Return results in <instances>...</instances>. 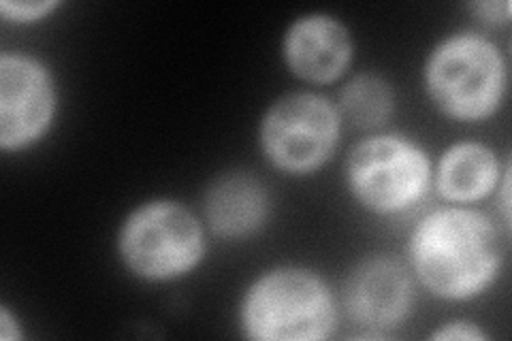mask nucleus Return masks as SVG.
Instances as JSON below:
<instances>
[{"mask_svg": "<svg viewBox=\"0 0 512 341\" xmlns=\"http://www.w3.org/2000/svg\"><path fill=\"white\" fill-rule=\"evenodd\" d=\"M352 58L346 26L325 13L303 15L284 37V60L297 77L312 84L338 79Z\"/></svg>", "mask_w": 512, "mask_h": 341, "instance_id": "9", "label": "nucleus"}, {"mask_svg": "<svg viewBox=\"0 0 512 341\" xmlns=\"http://www.w3.org/2000/svg\"><path fill=\"white\" fill-rule=\"evenodd\" d=\"M393 105L395 96L389 81L374 73L352 77L340 94L342 116L361 128H374L387 122Z\"/></svg>", "mask_w": 512, "mask_h": 341, "instance_id": "12", "label": "nucleus"}, {"mask_svg": "<svg viewBox=\"0 0 512 341\" xmlns=\"http://www.w3.org/2000/svg\"><path fill=\"white\" fill-rule=\"evenodd\" d=\"M436 184L444 199L453 203H474L498 188L500 162L483 143H455L440 158Z\"/></svg>", "mask_w": 512, "mask_h": 341, "instance_id": "11", "label": "nucleus"}, {"mask_svg": "<svg viewBox=\"0 0 512 341\" xmlns=\"http://www.w3.org/2000/svg\"><path fill=\"white\" fill-rule=\"evenodd\" d=\"M427 92L446 116L478 122L493 116L506 94V64L489 39L457 32L431 50L425 64Z\"/></svg>", "mask_w": 512, "mask_h": 341, "instance_id": "3", "label": "nucleus"}, {"mask_svg": "<svg viewBox=\"0 0 512 341\" xmlns=\"http://www.w3.org/2000/svg\"><path fill=\"white\" fill-rule=\"evenodd\" d=\"M346 312L363 327L380 331L402 324L414 305L410 269L391 256H374L350 273Z\"/></svg>", "mask_w": 512, "mask_h": 341, "instance_id": "8", "label": "nucleus"}, {"mask_svg": "<svg viewBox=\"0 0 512 341\" xmlns=\"http://www.w3.org/2000/svg\"><path fill=\"white\" fill-rule=\"evenodd\" d=\"M58 7V3H9V0H5V3H0V13H3V18L9 20V22H37L41 18H45L47 13H52L54 9Z\"/></svg>", "mask_w": 512, "mask_h": 341, "instance_id": "13", "label": "nucleus"}, {"mask_svg": "<svg viewBox=\"0 0 512 341\" xmlns=\"http://www.w3.org/2000/svg\"><path fill=\"white\" fill-rule=\"evenodd\" d=\"M472 9L480 15V20L485 22H506L510 20V3H474Z\"/></svg>", "mask_w": 512, "mask_h": 341, "instance_id": "15", "label": "nucleus"}, {"mask_svg": "<svg viewBox=\"0 0 512 341\" xmlns=\"http://www.w3.org/2000/svg\"><path fill=\"white\" fill-rule=\"evenodd\" d=\"M340 137V113L310 92L282 96L261 122V148L276 169L312 173L331 158Z\"/></svg>", "mask_w": 512, "mask_h": 341, "instance_id": "6", "label": "nucleus"}, {"mask_svg": "<svg viewBox=\"0 0 512 341\" xmlns=\"http://www.w3.org/2000/svg\"><path fill=\"white\" fill-rule=\"evenodd\" d=\"M431 162L421 145L402 135H376L357 143L346 160V184L365 209L404 214L429 188Z\"/></svg>", "mask_w": 512, "mask_h": 341, "instance_id": "5", "label": "nucleus"}, {"mask_svg": "<svg viewBox=\"0 0 512 341\" xmlns=\"http://www.w3.org/2000/svg\"><path fill=\"white\" fill-rule=\"evenodd\" d=\"M118 248L137 278L169 282L195 269L205 237L190 209L175 201H150L131 211L120 229Z\"/></svg>", "mask_w": 512, "mask_h": 341, "instance_id": "4", "label": "nucleus"}, {"mask_svg": "<svg viewBox=\"0 0 512 341\" xmlns=\"http://www.w3.org/2000/svg\"><path fill=\"white\" fill-rule=\"evenodd\" d=\"M56 90L50 71L35 58L5 54L0 58V145L24 150L50 128Z\"/></svg>", "mask_w": 512, "mask_h": 341, "instance_id": "7", "label": "nucleus"}, {"mask_svg": "<svg viewBox=\"0 0 512 341\" xmlns=\"http://www.w3.org/2000/svg\"><path fill=\"white\" fill-rule=\"evenodd\" d=\"M0 337L3 339H20L22 337V331L18 324H15V320L11 318V314L5 310H0Z\"/></svg>", "mask_w": 512, "mask_h": 341, "instance_id": "16", "label": "nucleus"}, {"mask_svg": "<svg viewBox=\"0 0 512 341\" xmlns=\"http://www.w3.org/2000/svg\"><path fill=\"white\" fill-rule=\"evenodd\" d=\"M239 322L250 339L316 341L333 333L338 307L333 292L316 273L280 267L263 273L248 288Z\"/></svg>", "mask_w": 512, "mask_h": 341, "instance_id": "2", "label": "nucleus"}, {"mask_svg": "<svg viewBox=\"0 0 512 341\" xmlns=\"http://www.w3.org/2000/svg\"><path fill=\"white\" fill-rule=\"evenodd\" d=\"M269 199L263 184L248 173H224L205 192V218L224 239H242L267 220Z\"/></svg>", "mask_w": 512, "mask_h": 341, "instance_id": "10", "label": "nucleus"}, {"mask_svg": "<svg viewBox=\"0 0 512 341\" xmlns=\"http://www.w3.org/2000/svg\"><path fill=\"white\" fill-rule=\"evenodd\" d=\"M410 265L440 299L466 301L485 292L502 267V243L476 209L444 207L427 214L410 237Z\"/></svg>", "mask_w": 512, "mask_h": 341, "instance_id": "1", "label": "nucleus"}, {"mask_svg": "<svg viewBox=\"0 0 512 341\" xmlns=\"http://www.w3.org/2000/svg\"><path fill=\"white\" fill-rule=\"evenodd\" d=\"M434 339H455V341H478V339H485L487 335L480 331L476 324L466 322V320H455V322H446L444 327H440L434 335Z\"/></svg>", "mask_w": 512, "mask_h": 341, "instance_id": "14", "label": "nucleus"}]
</instances>
